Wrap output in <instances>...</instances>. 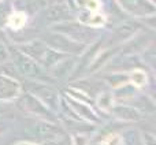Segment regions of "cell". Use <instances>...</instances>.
<instances>
[{"instance_id": "obj_1", "label": "cell", "mask_w": 156, "mask_h": 145, "mask_svg": "<svg viewBox=\"0 0 156 145\" xmlns=\"http://www.w3.org/2000/svg\"><path fill=\"white\" fill-rule=\"evenodd\" d=\"M15 45L18 47L22 52L29 55L33 60H36L44 70H47L48 72L59 62H62L63 59L70 56V55L62 54V52L51 48V47L47 45V44L44 43L43 40H40L38 37L30 38V40H26V41H23V43H18V44H15Z\"/></svg>"}, {"instance_id": "obj_2", "label": "cell", "mask_w": 156, "mask_h": 145, "mask_svg": "<svg viewBox=\"0 0 156 145\" xmlns=\"http://www.w3.org/2000/svg\"><path fill=\"white\" fill-rule=\"evenodd\" d=\"M8 51H10V60L12 62V66L22 77L27 80L45 81V82H49V80H52V75L48 71L44 70L36 60L22 52L16 45L8 47Z\"/></svg>"}, {"instance_id": "obj_3", "label": "cell", "mask_w": 156, "mask_h": 145, "mask_svg": "<svg viewBox=\"0 0 156 145\" xmlns=\"http://www.w3.org/2000/svg\"><path fill=\"white\" fill-rule=\"evenodd\" d=\"M47 29L62 33V34L67 36L69 38L82 44V45H90L94 41L101 38V29H94V27L86 26V25L81 23L77 19L60 22V23L52 25V26L47 27Z\"/></svg>"}, {"instance_id": "obj_4", "label": "cell", "mask_w": 156, "mask_h": 145, "mask_svg": "<svg viewBox=\"0 0 156 145\" xmlns=\"http://www.w3.org/2000/svg\"><path fill=\"white\" fill-rule=\"evenodd\" d=\"M143 30V23L140 19H123L115 23V27L111 30L105 40H101L103 48H116L129 41L136 33Z\"/></svg>"}, {"instance_id": "obj_5", "label": "cell", "mask_w": 156, "mask_h": 145, "mask_svg": "<svg viewBox=\"0 0 156 145\" xmlns=\"http://www.w3.org/2000/svg\"><path fill=\"white\" fill-rule=\"evenodd\" d=\"M70 19H76V12L69 5V3L62 2V0L59 2L55 0L37 12V21L41 25H45L47 27L60 23V22L70 21Z\"/></svg>"}, {"instance_id": "obj_6", "label": "cell", "mask_w": 156, "mask_h": 145, "mask_svg": "<svg viewBox=\"0 0 156 145\" xmlns=\"http://www.w3.org/2000/svg\"><path fill=\"white\" fill-rule=\"evenodd\" d=\"M30 136H34L36 143H60L66 132L58 121L37 119L29 126Z\"/></svg>"}, {"instance_id": "obj_7", "label": "cell", "mask_w": 156, "mask_h": 145, "mask_svg": "<svg viewBox=\"0 0 156 145\" xmlns=\"http://www.w3.org/2000/svg\"><path fill=\"white\" fill-rule=\"evenodd\" d=\"M18 107L21 108L23 112L30 115L34 119H47V121H58L59 116L51 111L38 97H36L32 92L23 90L21 96L16 99Z\"/></svg>"}, {"instance_id": "obj_8", "label": "cell", "mask_w": 156, "mask_h": 145, "mask_svg": "<svg viewBox=\"0 0 156 145\" xmlns=\"http://www.w3.org/2000/svg\"><path fill=\"white\" fill-rule=\"evenodd\" d=\"M38 38L43 40L51 48L56 49V51L62 52V54L70 55V56H78L86 47V45L77 43V41L71 40V38H69L67 36L62 34L59 32H55V30H51V29H47V32L41 33L38 36Z\"/></svg>"}, {"instance_id": "obj_9", "label": "cell", "mask_w": 156, "mask_h": 145, "mask_svg": "<svg viewBox=\"0 0 156 145\" xmlns=\"http://www.w3.org/2000/svg\"><path fill=\"white\" fill-rule=\"evenodd\" d=\"M27 89L26 90L32 92L36 97L41 100L51 111H54L59 116L60 111V93L45 81H37V80H27Z\"/></svg>"}, {"instance_id": "obj_10", "label": "cell", "mask_w": 156, "mask_h": 145, "mask_svg": "<svg viewBox=\"0 0 156 145\" xmlns=\"http://www.w3.org/2000/svg\"><path fill=\"white\" fill-rule=\"evenodd\" d=\"M126 16L136 19H144L156 14V5L154 0H115Z\"/></svg>"}, {"instance_id": "obj_11", "label": "cell", "mask_w": 156, "mask_h": 145, "mask_svg": "<svg viewBox=\"0 0 156 145\" xmlns=\"http://www.w3.org/2000/svg\"><path fill=\"white\" fill-rule=\"evenodd\" d=\"M23 92V85L18 78L0 72V103H14L16 101Z\"/></svg>"}, {"instance_id": "obj_12", "label": "cell", "mask_w": 156, "mask_h": 145, "mask_svg": "<svg viewBox=\"0 0 156 145\" xmlns=\"http://www.w3.org/2000/svg\"><path fill=\"white\" fill-rule=\"evenodd\" d=\"M110 115H112L119 122H126V123H136L144 119V114L134 105L127 103H114L110 110Z\"/></svg>"}, {"instance_id": "obj_13", "label": "cell", "mask_w": 156, "mask_h": 145, "mask_svg": "<svg viewBox=\"0 0 156 145\" xmlns=\"http://www.w3.org/2000/svg\"><path fill=\"white\" fill-rule=\"evenodd\" d=\"M76 19L94 29H103L105 25H108L107 16L101 11V8L94 11H76Z\"/></svg>"}, {"instance_id": "obj_14", "label": "cell", "mask_w": 156, "mask_h": 145, "mask_svg": "<svg viewBox=\"0 0 156 145\" xmlns=\"http://www.w3.org/2000/svg\"><path fill=\"white\" fill-rule=\"evenodd\" d=\"M100 8L107 16L108 23L114 22V25H115L126 18V14L121 10V7L115 0H100Z\"/></svg>"}, {"instance_id": "obj_15", "label": "cell", "mask_w": 156, "mask_h": 145, "mask_svg": "<svg viewBox=\"0 0 156 145\" xmlns=\"http://www.w3.org/2000/svg\"><path fill=\"white\" fill-rule=\"evenodd\" d=\"M27 23H29V16H27V14L25 12V11L16 10L15 8V10L10 14V16H8L4 29H8L10 32H14V33H18V32H22V30L27 26Z\"/></svg>"}, {"instance_id": "obj_16", "label": "cell", "mask_w": 156, "mask_h": 145, "mask_svg": "<svg viewBox=\"0 0 156 145\" xmlns=\"http://www.w3.org/2000/svg\"><path fill=\"white\" fill-rule=\"evenodd\" d=\"M149 81H151V78H149L145 67H134L129 71V82L141 90H143V88L148 86Z\"/></svg>"}, {"instance_id": "obj_17", "label": "cell", "mask_w": 156, "mask_h": 145, "mask_svg": "<svg viewBox=\"0 0 156 145\" xmlns=\"http://www.w3.org/2000/svg\"><path fill=\"white\" fill-rule=\"evenodd\" d=\"M114 103H115V100H114L112 92L110 90H101L94 97V104L97 107V111L103 114H110V110L114 105Z\"/></svg>"}, {"instance_id": "obj_18", "label": "cell", "mask_w": 156, "mask_h": 145, "mask_svg": "<svg viewBox=\"0 0 156 145\" xmlns=\"http://www.w3.org/2000/svg\"><path fill=\"white\" fill-rule=\"evenodd\" d=\"M73 11H94L100 10V0H67Z\"/></svg>"}, {"instance_id": "obj_19", "label": "cell", "mask_w": 156, "mask_h": 145, "mask_svg": "<svg viewBox=\"0 0 156 145\" xmlns=\"http://www.w3.org/2000/svg\"><path fill=\"white\" fill-rule=\"evenodd\" d=\"M138 58H140V60H141V63H143L144 67L149 69V70H154L155 69V60H156L154 43L148 44V45L140 52V56Z\"/></svg>"}, {"instance_id": "obj_20", "label": "cell", "mask_w": 156, "mask_h": 145, "mask_svg": "<svg viewBox=\"0 0 156 145\" xmlns=\"http://www.w3.org/2000/svg\"><path fill=\"white\" fill-rule=\"evenodd\" d=\"M14 10H15V4L12 0H0V29L2 30H4L5 22Z\"/></svg>"}, {"instance_id": "obj_21", "label": "cell", "mask_w": 156, "mask_h": 145, "mask_svg": "<svg viewBox=\"0 0 156 145\" xmlns=\"http://www.w3.org/2000/svg\"><path fill=\"white\" fill-rule=\"evenodd\" d=\"M119 136L123 144H141L140 132L136 129H126L125 132L119 133Z\"/></svg>"}, {"instance_id": "obj_22", "label": "cell", "mask_w": 156, "mask_h": 145, "mask_svg": "<svg viewBox=\"0 0 156 145\" xmlns=\"http://www.w3.org/2000/svg\"><path fill=\"white\" fill-rule=\"evenodd\" d=\"M10 62V51H8V45L0 38V65Z\"/></svg>"}, {"instance_id": "obj_23", "label": "cell", "mask_w": 156, "mask_h": 145, "mask_svg": "<svg viewBox=\"0 0 156 145\" xmlns=\"http://www.w3.org/2000/svg\"><path fill=\"white\" fill-rule=\"evenodd\" d=\"M154 2H155V0H154Z\"/></svg>"}]
</instances>
